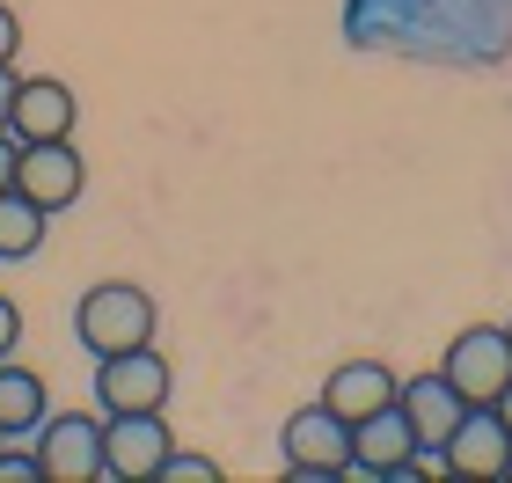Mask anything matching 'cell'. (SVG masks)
<instances>
[{"mask_svg":"<svg viewBox=\"0 0 512 483\" xmlns=\"http://www.w3.org/2000/svg\"><path fill=\"white\" fill-rule=\"evenodd\" d=\"M154 330H161V315H154V293L139 279H96L74 301V344L96 352V359L132 352V344H154Z\"/></svg>","mask_w":512,"mask_h":483,"instance_id":"obj_1","label":"cell"},{"mask_svg":"<svg viewBox=\"0 0 512 483\" xmlns=\"http://www.w3.org/2000/svg\"><path fill=\"white\" fill-rule=\"evenodd\" d=\"M278 454H286V483H330V476H352V425L337 418L330 403H308L278 425Z\"/></svg>","mask_w":512,"mask_h":483,"instance_id":"obj_2","label":"cell"},{"mask_svg":"<svg viewBox=\"0 0 512 483\" xmlns=\"http://www.w3.org/2000/svg\"><path fill=\"white\" fill-rule=\"evenodd\" d=\"M176 396V366L161 359V344H132V352L96 359V410L125 418V410H169Z\"/></svg>","mask_w":512,"mask_h":483,"instance_id":"obj_3","label":"cell"},{"mask_svg":"<svg viewBox=\"0 0 512 483\" xmlns=\"http://www.w3.org/2000/svg\"><path fill=\"white\" fill-rule=\"evenodd\" d=\"M425 469L432 462H425V447H417L403 403H388V410H374V418L352 425V476L359 483H417Z\"/></svg>","mask_w":512,"mask_h":483,"instance_id":"obj_4","label":"cell"},{"mask_svg":"<svg viewBox=\"0 0 512 483\" xmlns=\"http://www.w3.org/2000/svg\"><path fill=\"white\" fill-rule=\"evenodd\" d=\"M439 374L461 388V403H498L505 381H512V337H505V322H469V330H454Z\"/></svg>","mask_w":512,"mask_h":483,"instance_id":"obj_5","label":"cell"},{"mask_svg":"<svg viewBox=\"0 0 512 483\" xmlns=\"http://www.w3.org/2000/svg\"><path fill=\"white\" fill-rule=\"evenodd\" d=\"M176 454L161 410H125L103 418V483H161V462Z\"/></svg>","mask_w":512,"mask_h":483,"instance_id":"obj_6","label":"cell"},{"mask_svg":"<svg viewBox=\"0 0 512 483\" xmlns=\"http://www.w3.org/2000/svg\"><path fill=\"white\" fill-rule=\"evenodd\" d=\"M44 483H103V410H59L37 425Z\"/></svg>","mask_w":512,"mask_h":483,"instance_id":"obj_7","label":"cell"},{"mask_svg":"<svg viewBox=\"0 0 512 483\" xmlns=\"http://www.w3.org/2000/svg\"><path fill=\"white\" fill-rule=\"evenodd\" d=\"M15 191L30 198V205H44V213H74L81 205V191H88V161H81V147L74 140H30L15 154Z\"/></svg>","mask_w":512,"mask_h":483,"instance_id":"obj_8","label":"cell"},{"mask_svg":"<svg viewBox=\"0 0 512 483\" xmlns=\"http://www.w3.org/2000/svg\"><path fill=\"white\" fill-rule=\"evenodd\" d=\"M505 462H512V432H505V418H498L491 403H469V418H461V425L447 432V447H439V469H447V476L491 483V476H505Z\"/></svg>","mask_w":512,"mask_h":483,"instance_id":"obj_9","label":"cell"},{"mask_svg":"<svg viewBox=\"0 0 512 483\" xmlns=\"http://www.w3.org/2000/svg\"><path fill=\"white\" fill-rule=\"evenodd\" d=\"M74 125H81V96H74L59 74H30V81L15 74L8 132H15L22 147H30V140H74Z\"/></svg>","mask_w":512,"mask_h":483,"instance_id":"obj_10","label":"cell"},{"mask_svg":"<svg viewBox=\"0 0 512 483\" xmlns=\"http://www.w3.org/2000/svg\"><path fill=\"white\" fill-rule=\"evenodd\" d=\"M395 403H403V418H410V432H417V447H425V454H439V447H447V432L469 418L461 388L439 374V366H432V374H410L403 388H395Z\"/></svg>","mask_w":512,"mask_h":483,"instance_id":"obj_11","label":"cell"},{"mask_svg":"<svg viewBox=\"0 0 512 483\" xmlns=\"http://www.w3.org/2000/svg\"><path fill=\"white\" fill-rule=\"evenodd\" d=\"M395 388H403V381H395L388 359H344L337 374L322 381V403H330L344 425H359V418H374V410L395 403Z\"/></svg>","mask_w":512,"mask_h":483,"instance_id":"obj_12","label":"cell"},{"mask_svg":"<svg viewBox=\"0 0 512 483\" xmlns=\"http://www.w3.org/2000/svg\"><path fill=\"white\" fill-rule=\"evenodd\" d=\"M52 418V388H44L37 366L0 359V440H30V432Z\"/></svg>","mask_w":512,"mask_h":483,"instance_id":"obj_13","label":"cell"},{"mask_svg":"<svg viewBox=\"0 0 512 483\" xmlns=\"http://www.w3.org/2000/svg\"><path fill=\"white\" fill-rule=\"evenodd\" d=\"M44 235H52V213L30 205L22 191H0V264H30Z\"/></svg>","mask_w":512,"mask_h":483,"instance_id":"obj_14","label":"cell"},{"mask_svg":"<svg viewBox=\"0 0 512 483\" xmlns=\"http://www.w3.org/2000/svg\"><path fill=\"white\" fill-rule=\"evenodd\" d=\"M161 483H220V462H213V454H191V447H176L169 462H161Z\"/></svg>","mask_w":512,"mask_h":483,"instance_id":"obj_15","label":"cell"},{"mask_svg":"<svg viewBox=\"0 0 512 483\" xmlns=\"http://www.w3.org/2000/svg\"><path fill=\"white\" fill-rule=\"evenodd\" d=\"M0 483H44V462H37V447H15V440H0Z\"/></svg>","mask_w":512,"mask_h":483,"instance_id":"obj_16","label":"cell"},{"mask_svg":"<svg viewBox=\"0 0 512 483\" xmlns=\"http://www.w3.org/2000/svg\"><path fill=\"white\" fill-rule=\"evenodd\" d=\"M15 52H22V15L0 0V66H15Z\"/></svg>","mask_w":512,"mask_h":483,"instance_id":"obj_17","label":"cell"},{"mask_svg":"<svg viewBox=\"0 0 512 483\" xmlns=\"http://www.w3.org/2000/svg\"><path fill=\"white\" fill-rule=\"evenodd\" d=\"M15 344H22V308L0 293V359H15Z\"/></svg>","mask_w":512,"mask_h":483,"instance_id":"obj_18","label":"cell"},{"mask_svg":"<svg viewBox=\"0 0 512 483\" xmlns=\"http://www.w3.org/2000/svg\"><path fill=\"white\" fill-rule=\"evenodd\" d=\"M15 154H22V140H15V132H0V191H15Z\"/></svg>","mask_w":512,"mask_h":483,"instance_id":"obj_19","label":"cell"},{"mask_svg":"<svg viewBox=\"0 0 512 483\" xmlns=\"http://www.w3.org/2000/svg\"><path fill=\"white\" fill-rule=\"evenodd\" d=\"M8 110H15V66H0V132H8Z\"/></svg>","mask_w":512,"mask_h":483,"instance_id":"obj_20","label":"cell"},{"mask_svg":"<svg viewBox=\"0 0 512 483\" xmlns=\"http://www.w3.org/2000/svg\"><path fill=\"white\" fill-rule=\"evenodd\" d=\"M491 410H498V418H505V432H512V381H505V396H498Z\"/></svg>","mask_w":512,"mask_h":483,"instance_id":"obj_21","label":"cell"},{"mask_svg":"<svg viewBox=\"0 0 512 483\" xmlns=\"http://www.w3.org/2000/svg\"><path fill=\"white\" fill-rule=\"evenodd\" d=\"M505 337H512V322H505Z\"/></svg>","mask_w":512,"mask_h":483,"instance_id":"obj_22","label":"cell"},{"mask_svg":"<svg viewBox=\"0 0 512 483\" xmlns=\"http://www.w3.org/2000/svg\"><path fill=\"white\" fill-rule=\"evenodd\" d=\"M505 476H512V462H505Z\"/></svg>","mask_w":512,"mask_h":483,"instance_id":"obj_23","label":"cell"}]
</instances>
